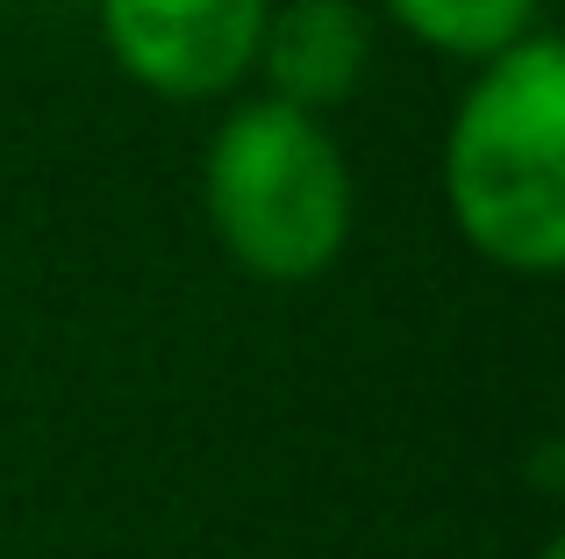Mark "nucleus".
<instances>
[{"label": "nucleus", "mask_w": 565, "mask_h": 559, "mask_svg": "<svg viewBox=\"0 0 565 559\" xmlns=\"http://www.w3.org/2000/svg\"><path fill=\"white\" fill-rule=\"evenodd\" d=\"M444 201L487 266L515 280L565 266V51L552 29L472 65L444 129Z\"/></svg>", "instance_id": "nucleus-1"}, {"label": "nucleus", "mask_w": 565, "mask_h": 559, "mask_svg": "<svg viewBox=\"0 0 565 559\" xmlns=\"http://www.w3.org/2000/svg\"><path fill=\"white\" fill-rule=\"evenodd\" d=\"M201 215L222 252L265 287L322 280L359 223V187L337 129L273 94L230 108L201 158Z\"/></svg>", "instance_id": "nucleus-2"}, {"label": "nucleus", "mask_w": 565, "mask_h": 559, "mask_svg": "<svg viewBox=\"0 0 565 559\" xmlns=\"http://www.w3.org/2000/svg\"><path fill=\"white\" fill-rule=\"evenodd\" d=\"M273 0H100V43L158 101H222L250 80Z\"/></svg>", "instance_id": "nucleus-3"}, {"label": "nucleus", "mask_w": 565, "mask_h": 559, "mask_svg": "<svg viewBox=\"0 0 565 559\" xmlns=\"http://www.w3.org/2000/svg\"><path fill=\"white\" fill-rule=\"evenodd\" d=\"M250 72L273 101L330 123L373 72V14L359 0H273Z\"/></svg>", "instance_id": "nucleus-4"}, {"label": "nucleus", "mask_w": 565, "mask_h": 559, "mask_svg": "<svg viewBox=\"0 0 565 559\" xmlns=\"http://www.w3.org/2000/svg\"><path fill=\"white\" fill-rule=\"evenodd\" d=\"M401 36L451 65H487L544 29V0H380Z\"/></svg>", "instance_id": "nucleus-5"}, {"label": "nucleus", "mask_w": 565, "mask_h": 559, "mask_svg": "<svg viewBox=\"0 0 565 559\" xmlns=\"http://www.w3.org/2000/svg\"><path fill=\"white\" fill-rule=\"evenodd\" d=\"M537 559H565V538H544V546H537Z\"/></svg>", "instance_id": "nucleus-6"}]
</instances>
